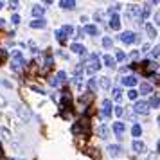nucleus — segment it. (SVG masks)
<instances>
[{
  "mask_svg": "<svg viewBox=\"0 0 160 160\" xmlns=\"http://www.w3.org/2000/svg\"><path fill=\"white\" fill-rule=\"evenodd\" d=\"M90 99H92V94H88V96H85V97H81V103H88Z\"/></svg>",
  "mask_w": 160,
  "mask_h": 160,
  "instance_id": "473e14b6",
  "label": "nucleus"
},
{
  "mask_svg": "<svg viewBox=\"0 0 160 160\" xmlns=\"http://www.w3.org/2000/svg\"><path fill=\"white\" fill-rule=\"evenodd\" d=\"M2 6H4V4H2V2H0V9H2Z\"/></svg>",
  "mask_w": 160,
  "mask_h": 160,
  "instance_id": "58836bf2",
  "label": "nucleus"
},
{
  "mask_svg": "<svg viewBox=\"0 0 160 160\" xmlns=\"http://www.w3.org/2000/svg\"><path fill=\"white\" fill-rule=\"evenodd\" d=\"M110 27H111L113 31H119V27H121V22H119V16H117V14H111V20H110Z\"/></svg>",
  "mask_w": 160,
  "mask_h": 160,
  "instance_id": "1a4fd4ad",
  "label": "nucleus"
},
{
  "mask_svg": "<svg viewBox=\"0 0 160 160\" xmlns=\"http://www.w3.org/2000/svg\"><path fill=\"white\" fill-rule=\"evenodd\" d=\"M101 115H103V117H110V115H111V101H110V99L103 101V110H101Z\"/></svg>",
  "mask_w": 160,
  "mask_h": 160,
  "instance_id": "20e7f679",
  "label": "nucleus"
},
{
  "mask_svg": "<svg viewBox=\"0 0 160 160\" xmlns=\"http://www.w3.org/2000/svg\"><path fill=\"white\" fill-rule=\"evenodd\" d=\"M122 83L126 86H135L137 85V77L135 76H126V77H122Z\"/></svg>",
  "mask_w": 160,
  "mask_h": 160,
  "instance_id": "ddd939ff",
  "label": "nucleus"
},
{
  "mask_svg": "<svg viewBox=\"0 0 160 160\" xmlns=\"http://www.w3.org/2000/svg\"><path fill=\"white\" fill-rule=\"evenodd\" d=\"M111 94H113V99H115V101H121V97H122V96H121V94H122V92H121V88H113V90H111Z\"/></svg>",
  "mask_w": 160,
  "mask_h": 160,
  "instance_id": "4be33fe9",
  "label": "nucleus"
},
{
  "mask_svg": "<svg viewBox=\"0 0 160 160\" xmlns=\"http://www.w3.org/2000/svg\"><path fill=\"white\" fill-rule=\"evenodd\" d=\"M88 88L92 90V92H96V90H97V81H96V79H90V81H88Z\"/></svg>",
  "mask_w": 160,
  "mask_h": 160,
  "instance_id": "a878e982",
  "label": "nucleus"
},
{
  "mask_svg": "<svg viewBox=\"0 0 160 160\" xmlns=\"http://www.w3.org/2000/svg\"><path fill=\"white\" fill-rule=\"evenodd\" d=\"M101 86L103 88H110V79L108 77H101Z\"/></svg>",
  "mask_w": 160,
  "mask_h": 160,
  "instance_id": "bb28decb",
  "label": "nucleus"
},
{
  "mask_svg": "<svg viewBox=\"0 0 160 160\" xmlns=\"http://www.w3.org/2000/svg\"><path fill=\"white\" fill-rule=\"evenodd\" d=\"M155 20H156V24L160 25V13H158V14H155Z\"/></svg>",
  "mask_w": 160,
  "mask_h": 160,
  "instance_id": "e433bc0d",
  "label": "nucleus"
},
{
  "mask_svg": "<svg viewBox=\"0 0 160 160\" xmlns=\"http://www.w3.org/2000/svg\"><path fill=\"white\" fill-rule=\"evenodd\" d=\"M0 156H2V149H0Z\"/></svg>",
  "mask_w": 160,
  "mask_h": 160,
  "instance_id": "a19ab883",
  "label": "nucleus"
},
{
  "mask_svg": "<svg viewBox=\"0 0 160 160\" xmlns=\"http://www.w3.org/2000/svg\"><path fill=\"white\" fill-rule=\"evenodd\" d=\"M108 151H110V155H111V156H119V155H121V151H122V148H121L119 144H111V146L108 148Z\"/></svg>",
  "mask_w": 160,
  "mask_h": 160,
  "instance_id": "9d476101",
  "label": "nucleus"
},
{
  "mask_svg": "<svg viewBox=\"0 0 160 160\" xmlns=\"http://www.w3.org/2000/svg\"><path fill=\"white\" fill-rule=\"evenodd\" d=\"M101 68V61L97 58V54H90L88 56V67H86V72L88 74H94L96 70H99Z\"/></svg>",
  "mask_w": 160,
  "mask_h": 160,
  "instance_id": "f257e3e1",
  "label": "nucleus"
},
{
  "mask_svg": "<svg viewBox=\"0 0 160 160\" xmlns=\"http://www.w3.org/2000/svg\"><path fill=\"white\" fill-rule=\"evenodd\" d=\"M151 56H153V58H158V56H160V45H156V47L151 51Z\"/></svg>",
  "mask_w": 160,
  "mask_h": 160,
  "instance_id": "cd10ccee",
  "label": "nucleus"
},
{
  "mask_svg": "<svg viewBox=\"0 0 160 160\" xmlns=\"http://www.w3.org/2000/svg\"><path fill=\"white\" fill-rule=\"evenodd\" d=\"M65 77H67V74H65V72H58L54 77H51V81H49V83H51L52 86H58L59 83H63V81H65Z\"/></svg>",
  "mask_w": 160,
  "mask_h": 160,
  "instance_id": "39448f33",
  "label": "nucleus"
},
{
  "mask_svg": "<svg viewBox=\"0 0 160 160\" xmlns=\"http://www.w3.org/2000/svg\"><path fill=\"white\" fill-rule=\"evenodd\" d=\"M122 113H124V110H122L121 106H117V108H115V115H117V117H121Z\"/></svg>",
  "mask_w": 160,
  "mask_h": 160,
  "instance_id": "2f4dec72",
  "label": "nucleus"
},
{
  "mask_svg": "<svg viewBox=\"0 0 160 160\" xmlns=\"http://www.w3.org/2000/svg\"><path fill=\"white\" fill-rule=\"evenodd\" d=\"M16 111H18V115L22 117V121H29V119H31V111H29L27 108L18 106V108H16Z\"/></svg>",
  "mask_w": 160,
  "mask_h": 160,
  "instance_id": "423d86ee",
  "label": "nucleus"
},
{
  "mask_svg": "<svg viewBox=\"0 0 160 160\" xmlns=\"http://www.w3.org/2000/svg\"><path fill=\"white\" fill-rule=\"evenodd\" d=\"M148 106H153V108H158V106H160V97H156V96H153V97L149 99V103H148Z\"/></svg>",
  "mask_w": 160,
  "mask_h": 160,
  "instance_id": "a211bd4d",
  "label": "nucleus"
},
{
  "mask_svg": "<svg viewBox=\"0 0 160 160\" xmlns=\"http://www.w3.org/2000/svg\"><path fill=\"white\" fill-rule=\"evenodd\" d=\"M7 104V101H6V97H2V96H0V106H6Z\"/></svg>",
  "mask_w": 160,
  "mask_h": 160,
  "instance_id": "c9c22d12",
  "label": "nucleus"
},
{
  "mask_svg": "<svg viewBox=\"0 0 160 160\" xmlns=\"http://www.w3.org/2000/svg\"><path fill=\"white\" fill-rule=\"evenodd\" d=\"M43 13H45V7H41V6H34L33 7V14L34 16H41Z\"/></svg>",
  "mask_w": 160,
  "mask_h": 160,
  "instance_id": "6ab92c4d",
  "label": "nucleus"
},
{
  "mask_svg": "<svg viewBox=\"0 0 160 160\" xmlns=\"http://www.w3.org/2000/svg\"><path fill=\"white\" fill-rule=\"evenodd\" d=\"M133 151H135V153H139V155L146 153V146H144V142H140V140H135V142H133Z\"/></svg>",
  "mask_w": 160,
  "mask_h": 160,
  "instance_id": "0eeeda50",
  "label": "nucleus"
},
{
  "mask_svg": "<svg viewBox=\"0 0 160 160\" xmlns=\"http://www.w3.org/2000/svg\"><path fill=\"white\" fill-rule=\"evenodd\" d=\"M56 38H58V40H59V41L63 43V41H65V38H67V34H65V31H63V29H59V31H56Z\"/></svg>",
  "mask_w": 160,
  "mask_h": 160,
  "instance_id": "b1692460",
  "label": "nucleus"
},
{
  "mask_svg": "<svg viewBox=\"0 0 160 160\" xmlns=\"http://www.w3.org/2000/svg\"><path fill=\"white\" fill-rule=\"evenodd\" d=\"M2 24H4V20H2V18H0V25H2Z\"/></svg>",
  "mask_w": 160,
  "mask_h": 160,
  "instance_id": "4c0bfd02",
  "label": "nucleus"
},
{
  "mask_svg": "<svg viewBox=\"0 0 160 160\" xmlns=\"http://www.w3.org/2000/svg\"><path fill=\"white\" fill-rule=\"evenodd\" d=\"M121 40H122L124 43H133V41H135V34H133L131 31H126V33H122Z\"/></svg>",
  "mask_w": 160,
  "mask_h": 160,
  "instance_id": "6e6552de",
  "label": "nucleus"
},
{
  "mask_svg": "<svg viewBox=\"0 0 160 160\" xmlns=\"http://www.w3.org/2000/svg\"><path fill=\"white\" fill-rule=\"evenodd\" d=\"M149 92H151V85L142 83V85H140V94H149Z\"/></svg>",
  "mask_w": 160,
  "mask_h": 160,
  "instance_id": "412c9836",
  "label": "nucleus"
},
{
  "mask_svg": "<svg viewBox=\"0 0 160 160\" xmlns=\"http://www.w3.org/2000/svg\"><path fill=\"white\" fill-rule=\"evenodd\" d=\"M158 122H160V117H158Z\"/></svg>",
  "mask_w": 160,
  "mask_h": 160,
  "instance_id": "79ce46f5",
  "label": "nucleus"
},
{
  "mask_svg": "<svg viewBox=\"0 0 160 160\" xmlns=\"http://www.w3.org/2000/svg\"><path fill=\"white\" fill-rule=\"evenodd\" d=\"M137 96H139V92H135V90H130V92H128L130 99H137Z\"/></svg>",
  "mask_w": 160,
  "mask_h": 160,
  "instance_id": "c756f323",
  "label": "nucleus"
},
{
  "mask_svg": "<svg viewBox=\"0 0 160 160\" xmlns=\"http://www.w3.org/2000/svg\"><path fill=\"white\" fill-rule=\"evenodd\" d=\"M11 20H13V24H20V16H18V14H14Z\"/></svg>",
  "mask_w": 160,
  "mask_h": 160,
  "instance_id": "f704fd0d",
  "label": "nucleus"
},
{
  "mask_svg": "<svg viewBox=\"0 0 160 160\" xmlns=\"http://www.w3.org/2000/svg\"><path fill=\"white\" fill-rule=\"evenodd\" d=\"M59 6H61L63 9H74V7H76V2H74V0H61Z\"/></svg>",
  "mask_w": 160,
  "mask_h": 160,
  "instance_id": "f8f14e48",
  "label": "nucleus"
},
{
  "mask_svg": "<svg viewBox=\"0 0 160 160\" xmlns=\"http://www.w3.org/2000/svg\"><path fill=\"white\" fill-rule=\"evenodd\" d=\"M135 111H137V113H142V115H146V113L149 111V106H148V103H144V101L135 103Z\"/></svg>",
  "mask_w": 160,
  "mask_h": 160,
  "instance_id": "7ed1b4c3",
  "label": "nucleus"
},
{
  "mask_svg": "<svg viewBox=\"0 0 160 160\" xmlns=\"http://www.w3.org/2000/svg\"><path fill=\"white\" fill-rule=\"evenodd\" d=\"M103 61H104V65H106V67H110V68L115 67V58H111L110 54H106V56L103 58Z\"/></svg>",
  "mask_w": 160,
  "mask_h": 160,
  "instance_id": "4468645a",
  "label": "nucleus"
},
{
  "mask_svg": "<svg viewBox=\"0 0 160 160\" xmlns=\"http://www.w3.org/2000/svg\"><path fill=\"white\" fill-rule=\"evenodd\" d=\"M33 90H34V92H40V94H45V90L43 88H40V86H31Z\"/></svg>",
  "mask_w": 160,
  "mask_h": 160,
  "instance_id": "72a5a7b5",
  "label": "nucleus"
},
{
  "mask_svg": "<svg viewBox=\"0 0 160 160\" xmlns=\"http://www.w3.org/2000/svg\"><path fill=\"white\" fill-rule=\"evenodd\" d=\"M85 31H86L88 34H97V33H99L96 25H86V27H85Z\"/></svg>",
  "mask_w": 160,
  "mask_h": 160,
  "instance_id": "393cba45",
  "label": "nucleus"
},
{
  "mask_svg": "<svg viewBox=\"0 0 160 160\" xmlns=\"http://www.w3.org/2000/svg\"><path fill=\"white\" fill-rule=\"evenodd\" d=\"M158 151H160V142H158Z\"/></svg>",
  "mask_w": 160,
  "mask_h": 160,
  "instance_id": "ea45409f",
  "label": "nucleus"
},
{
  "mask_svg": "<svg viewBox=\"0 0 160 160\" xmlns=\"http://www.w3.org/2000/svg\"><path fill=\"white\" fill-rule=\"evenodd\" d=\"M103 45H104L106 49H108V47H111V38H108V36H106V38H103Z\"/></svg>",
  "mask_w": 160,
  "mask_h": 160,
  "instance_id": "c85d7f7f",
  "label": "nucleus"
},
{
  "mask_svg": "<svg viewBox=\"0 0 160 160\" xmlns=\"http://www.w3.org/2000/svg\"><path fill=\"white\" fill-rule=\"evenodd\" d=\"M113 131L121 137V135L124 133V124H122V122H113Z\"/></svg>",
  "mask_w": 160,
  "mask_h": 160,
  "instance_id": "dca6fc26",
  "label": "nucleus"
},
{
  "mask_svg": "<svg viewBox=\"0 0 160 160\" xmlns=\"http://www.w3.org/2000/svg\"><path fill=\"white\" fill-rule=\"evenodd\" d=\"M126 58V54L124 52H117V56H115V61H122Z\"/></svg>",
  "mask_w": 160,
  "mask_h": 160,
  "instance_id": "7c9ffc66",
  "label": "nucleus"
},
{
  "mask_svg": "<svg viewBox=\"0 0 160 160\" xmlns=\"http://www.w3.org/2000/svg\"><path fill=\"white\" fill-rule=\"evenodd\" d=\"M22 63H24V56H22L20 51H14V52H13V63H11L13 68H14V70H18Z\"/></svg>",
  "mask_w": 160,
  "mask_h": 160,
  "instance_id": "f03ea898",
  "label": "nucleus"
},
{
  "mask_svg": "<svg viewBox=\"0 0 160 160\" xmlns=\"http://www.w3.org/2000/svg\"><path fill=\"white\" fill-rule=\"evenodd\" d=\"M97 133H99V137H101V139H108V133H110V130H108L106 126H101V128L97 130Z\"/></svg>",
  "mask_w": 160,
  "mask_h": 160,
  "instance_id": "f3484780",
  "label": "nucleus"
},
{
  "mask_svg": "<svg viewBox=\"0 0 160 160\" xmlns=\"http://www.w3.org/2000/svg\"><path fill=\"white\" fill-rule=\"evenodd\" d=\"M45 25H47V22H45L43 18H40V20H34V22H31V27H33V29H43Z\"/></svg>",
  "mask_w": 160,
  "mask_h": 160,
  "instance_id": "9b49d317",
  "label": "nucleus"
},
{
  "mask_svg": "<svg viewBox=\"0 0 160 160\" xmlns=\"http://www.w3.org/2000/svg\"><path fill=\"white\" fill-rule=\"evenodd\" d=\"M146 33L149 34V38H155V36H156V31H155V27H153L151 24H148V25H146Z\"/></svg>",
  "mask_w": 160,
  "mask_h": 160,
  "instance_id": "aec40b11",
  "label": "nucleus"
},
{
  "mask_svg": "<svg viewBox=\"0 0 160 160\" xmlns=\"http://www.w3.org/2000/svg\"><path fill=\"white\" fill-rule=\"evenodd\" d=\"M131 133H133V137H140V133H142L140 126H139V124H135V126L131 128Z\"/></svg>",
  "mask_w": 160,
  "mask_h": 160,
  "instance_id": "5701e85b",
  "label": "nucleus"
},
{
  "mask_svg": "<svg viewBox=\"0 0 160 160\" xmlns=\"http://www.w3.org/2000/svg\"><path fill=\"white\" fill-rule=\"evenodd\" d=\"M70 49H72L76 54H85V51H86L83 45H79V43H72V45H70Z\"/></svg>",
  "mask_w": 160,
  "mask_h": 160,
  "instance_id": "2eb2a0df",
  "label": "nucleus"
}]
</instances>
